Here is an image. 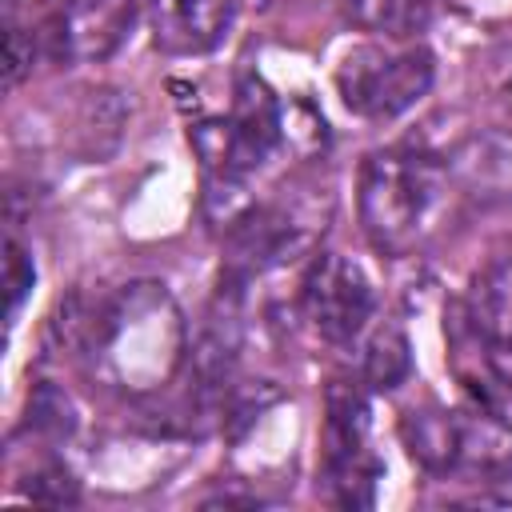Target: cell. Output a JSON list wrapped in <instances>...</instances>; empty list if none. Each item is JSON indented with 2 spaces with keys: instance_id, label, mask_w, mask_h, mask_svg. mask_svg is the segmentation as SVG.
Listing matches in <instances>:
<instances>
[{
  "instance_id": "3",
  "label": "cell",
  "mask_w": 512,
  "mask_h": 512,
  "mask_svg": "<svg viewBox=\"0 0 512 512\" xmlns=\"http://www.w3.org/2000/svg\"><path fill=\"white\" fill-rule=\"evenodd\" d=\"M400 436L408 456L436 476L488 480V484L512 476V424L484 404L408 408L400 420Z\"/></svg>"
},
{
  "instance_id": "10",
  "label": "cell",
  "mask_w": 512,
  "mask_h": 512,
  "mask_svg": "<svg viewBox=\"0 0 512 512\" xmlns=\"http://www.w3.org/2000/svg\"><path fill=\"white\" fill-rule=\"evenodd\" d=\"M140 12L144 0H68L52 20V52L68 64H100L128 44Z\"/></svg>"
},
{
  "instance_id": "16",
  "label": "cell",
  "mask_w": 512,
  "mask_h": 512,
  "mask_svg": "<svg viewBox=\"0 0 512 512\" xmlns=\"http://www.w3.org/2000/svg\"><path fill=\"white\" fill-rule=\"evenodd\" d=\"M32 72V36L8 24V88H16Z\"/></svg>"
},
{
  "instance_id": "15",
  "label": "cell",
  "mask_w": 512,
  "mask_h": 512,
  "mask_svg": "<svg viewBox=\"0 0 512 512\" xmlns=\"http://www.w3.org/2000/svg\"><path fill=\"white\" fill-rule=\"evenodd\" d=\"M32 280H36L32 256H28L16 240H8V244H4V292H8V316L20 312L24 296L32 292Z\"/></svg>"
},
{
  "instance_id": "7",
  "label": "cell",
  "mask_w": 512,
  "mask_h": 512,
  "mask_svg": "<svg viewBox=\"0 0 512 512\" xmlns=\"http://www.w3.org/2000/svg\"><path fill=\"white\" fill-rule=\"evenodd\" d=\"M324 488L336 504H372L380 464L368 452V400L356 384H332L324 404Z\"/></svg>"
},
{
  "instance_id": "6",
  "label": "cell",
  "mask_w": 512,
  "mask_h": 512,
  "mask_svg": "<svg viewBox=\"0 0 512 512\" xmlns=\"http://www.w3.org/2000/svg\"><path fill=\"white\" fill-rule=\"evenodd\" d=\"M300 312L324 344L348 348L368 332L376 316V288L352 256L316 252L300 280Z\"/></svg>"
},
{
  "instance_id": "17",
  "label": "cell",
  "mask_w": 512,
  "mask_h": 512,
  "mask_svg": "<svg viewBox=\"0 0 512 512\" xmlns=\"http://www.w3.org/2000/svg\"><path fill=\"white\" fill-rule=\"evenodd\" d=\"M8 4H36V0H8Z\"/></svg>"
},
{
  "instance_id": "5",
  "label": "cell",
  "mask_w": 512,
  "mask_h": 512,
  "mask_svg": "<svg viewBox=\"0 0 512 512\" xmlns=\"http://www.w3.org/2000/svg\"><path fill=\"white\" fill-rule=\"evenodd\" d=\"M432 76L436 64L428 48L400 40H368L348 48L336 64V92L344 108L364 120H396L432 88Z\"/></svg>"
},
{
  "instance_id": "4",
  "label": "cell",
  "mask_w": 512,
  "mask_h": 512,
  "mask_svg": "<svg viewBox=\"0 0 512 512\" xmlns=\"http://www.w3.org/2000/svg\"><path fill=\"white\" fill-rule=\"evenodd\" d=\"M332 216V196L324 188L300 184L284 188L272 200H252L224 232L232 248V268L236 276H260L272 268H284L300 256H308Z\"/></svg>"
},
{
  "instance_id": "8",
  "label": "cell",
  "mask_w": 512,
  "mask_h": 512,
  "mask_svg": "<svg viewBox=\"0 0 512 512\" xmlns=\"http://www.w3.org/2000/svg\"><path fill=\"white\" fill-rule=\"evenodd\" d=\"M464 340L480 364V376L500 392H512V260L476 276L464 296Z\"/></svg>"
},
{
  "instance_id": "14",
  "label": "cell",
  "mask_w": 512,
  "mask_h": 512,
  "mask_svg": "<svg viewBox=\"0 0 512 512\" xmlns=\"http://www.w3.org/2000/svg\"><path fill=\"white\" fill-rule=\"evenodd\" d=\"M28 416H32L36 428H44V432H52V436L72 432V424H76V412H72L68 396L56 392L52 384H40V388H36V396H32V404H28Z\"/></svg>"
},
{
  "instance_id": "12",
  "label": "cell",
  "mask_w": 512,
  "mask_h": 512,
  "mask_svg": "<svg viewBox=\"0 0 512 512\" xmlns=\"http://www.w3.org/2000/svg\"><path fill=\"white\" fill-rule=\"evenodd\" d=\"M408 372H412V344H408L404 328L400 324H380L364 344L360 380L372 392H392L408 380Z\"/></svg>"
},
{
  "instance_id": "11",
  "label": "cell",
  "mask_w": 512,
  "mask_h": 512,
  "mask_svg": "<svg viewBox=\"0 0 512 512\" xmlns=\"http://www.w3.org/2000/svg\"><path fill=\"white\" fill-rule=\"evenodd\" d=\"M152 40L168 56H204L232 32L236 0H144Z\"/></svg>"
},
{
  "instance_id": "2",
  "label": "cell",
  "mask_w": 512,
  "mask_h": 512,
  "mask_svg": "<svg viewBox=\"0 0 512 512\" xmlns=\"http://www.w3.org/2000/svg\"><path fill=\"white\" fill-rule=\"evenodd\" d=\"M452 180L440 156L416 148L372 152L360 168V224L376 252L408 256L444 220L452 200Z\"/></svg>"
},
{
  "instance_id": "13",
  "label": "cell",
  "mask_w": 512,
  "mask_h": 512,
  "mask_svg": "<svg viewBox=\"0 0 512 512\" xmlns=\"http://www.w3.org/2000/svg\"><path fill=\"white\" fill-rule=\"evenodd\" d=\"M344 12L388 40H408L428 24V0H340Z\"/></svg>"
},
{
  "instance_id": "9",
  "label": "cell",
  "mask_w": 512,
  "mask_h": 512,
  "mask_svg": "<svg viewBox=\"0 0 512 512\" xmlns=\"http://www.w3.org/2000/svg\"><path fill=\"white\" fill-rule=\"evenodd\" d=\"M440 160L460 200L480 212L512 208V128L464 132Z\"/></svg>"
},
{
  "instance_id": "1",
  "label": "cell",
  "mask_w": 512,
  "mask_h": 512,
  "mask_svg": "<svg viewBox=\"0 0 512 512\" xmlns=\"http://www.w3.org/2000/svg\"><path fill=\"white\" fill-rule=\"evenodd\" d=\"M68 344L96 384L124 396H152L180 372L188 324L160 280H128L72 312Z\"/></svg>"
}]
</instances>
